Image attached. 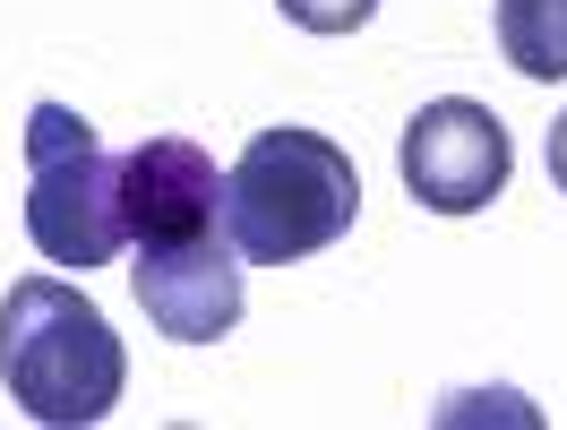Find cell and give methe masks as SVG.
<instances>
[{
	"instance_id": "obj_1",
	"label": "cell",
	"mask_w": 567,
	"mask_h": 430,
	"mask_svg": "<svg viewBox=\"0 0 567 430\" xmlns=\"http://www.w3.org/2000/svg\"><path fill=\"white\" fill-rule=\"evenodd\" d=\"M361 215V173L327 130H258L224 173V242L249 267H284V258L336 250Z\"/></svg>"
},
{
	"instance_id": "obj_2",
	"label": "cell",
	"mask_w": 567,
	"mask_h": 430,
	"mask_svg": "<svg viewBox=\"0 0 567 430\" xmlns=\"http://www.w3.org/2000/svg\"><path fill=\"white\" fill-rule=\"evenodd\" d=\"M0 388L52 430L104 422L130 388V354L112 319L61 276H18L0 293Z\"/></svg>"
},
{
	"instance_id": "obj_3",
	"label": "cell",
	"mask_w": 567,
	"mask_h": 430,
	"mask_svg": "<svg viewBox=\"0 0 567 430\" xmlns=\"http://www.w3.org/2000/svg\"><path fill=\"white\" fill-rule=\"evenodd\" d=\"M27 242L52 267H112L130 250L121 224V155H104L95 121L70 104L27 112Z\"/></svg>"
},
{
	"instance_id": "obj_4",
	"label": "cell",
	"mask_w": 567,
	"mask_h": 430,
	"mask_svg": "<svg viewBox=\"0 0 567 430\" xmlns=\"http://www.w3.org/2000/svg\"><path fill=\"white\" fill-rule=\"evenodd\" d=\"M395 173H404V190H413L430 215H482L498 190H507V173H516V139H507V121H498L491 104L439 95V104H422L404 121Z\"/></svg>"
},
{
	"instance_id": "obj_5",
	"label": "cell",
	"mask_w": 567,
	"mask_h": 430,
	"mask_svg": "<svg viewBox=\"0 0 567 430\" xmlns=\"http://www.w3.org/2000/svg\"><path fill=\"white\" fill-rule=\"evenodd\" d=\"M121 224L138 250L224 233V173L198 139H138L121 155Z\"/></svg>"
},
{
	"instance_id": "obj_6",
	"label": "cell",
	"mask_w": 567,
	"mask_h": 430,
	"mask_svg": "<svg viewBox=\"0 0 567 430\" xmlns=\"http://www.w3.org/2000/svg\"><path fill=\"white\" fill-rule=\"evenodd\" d=\"M130 285H138V310L155 336H173V345H215V336H233L241 327V250L224 242V233H198V242H173V250H138L130 267Z\"/></svg>"
},
{
	"instance_id": "obj_7",
	"label": "cell",
	"mask_w": 567,
	"mask_h": 430,
	"mask_svg": "<svg viewBox=\"0 0 567 430\" xmlns=\"http://www.w3.org/2000/svg\"><path fill=\"white\" fill-rule=\"evenodd\" d=\"M491 27H498V52L516 61V78H533V86L567 78V0H498Z\"/></svg>"
},
{
	"instance_id": "obj_8",
	"label": "cell",
	"mask_w": 567,
	"mask_h": 430,
	"mask_svg": "<svg viewBox=\"0 0 567 430\" xmlns=\"http://www.w3.org/2000/svg\"><path fill=\"white\" fill-rule=\"evenodd\" d=\"M276 9L301 35H361V27L379 18V0H276Z\"/></svg>"
},
{
	"instance_id": "obj_9",
	"label": "cell",
	"mask_w": 567,
	"mask_h": 430,
	"mask_svg": "<svg viewBox=\"0 0 567 430\" xmlns=\"http://www.w3.org/2000/svg\"><path fill=\"white\" fill-rule=\"evenodd\" d=\"M550 181H559V198H567V112H559V130H550Z\"/></svg>"
}]
</instances>
